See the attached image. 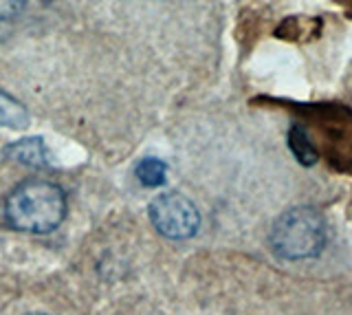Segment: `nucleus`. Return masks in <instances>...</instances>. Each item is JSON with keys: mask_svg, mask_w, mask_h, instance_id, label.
Returning <instances> with one entry per match:
<instances>
[{"mask_svg": "<svg viewBox=\"0 0 352 315\" xmlns=\"http://www.w3.org/2000/svg\"><path fill=\"white\" fill-rule=\"evenodd\" d=\"M150 221L154 230L170 241H187L201 227V214L183 194L165 192L150 203Z\"/></svg>", "mask_w": 352, "mask_h": 315, "instance_id": "7ed1b4c3", "label": "nucleus"}, {"mask_svg": "<svg viewBox=\"0 0 352 315\" xmlns=\"http://www.w3.org/2000/svg\"><path fill=\"white\" fill-rule=\"evenodd\" d=\"M328 227L324 216L311 208L286 210L271 227L269 243L282 260H308L324 252Z\"/></svg>", "mask_w": 352, "mask_h": 315, "instance_id": "f03ea898", "label": "nucleus"}, {"mask_svg": "<svg viewBox=\"0 0 352 315\" xmlns=\"http://www.w3.org/2000/svg\"><path fill=\"white\" fill-rule=\"evenodd\" d=\"M289 146L293 150L295 159L300 161L302 166H313L317 161V150L313 146V141L308 139V133L302 126H293L289 130Z\"/></svg>", "mask_w": 352, "mask_h": 315, "instance_id": "39448f33", "label": "nucleus"}, {"mask_svg": "<svg viewBox=\"0 0 352 315\" xmlns=\"http://www.w3.org/2000/svg\"><path fill=\"white\" fill-rule=\"evenodd\" d=\"M5 155L9 159H16L20 164L31 166V168H49L51 166V159H49V150L44 146V141L38 137H29V139H22L16 141L5 148Z\"/></svg>", "mask_w": 352, "mask_h": 315, "instance_id": "20e7f679", "label": "nucleus"}, {"mask_svg": "<svg viewBox=\"0 0 352 315\" xmlns=\"http://www.w3.org/2000/svg\"><path fill=\"white\" fill-rule=\"evenodd\" d=\"M165 172H168V166L163 164L157 157H148L141 159L137 166V179L143 183L146 188H159L165 183Z\"/></svg>", "mask_w": 352, "mask_h": 315, "instance_id": "423d86ee", "label": "nucleus"}, {"mask_svg": "<svg viewBox=\"0 0 352 315\" xmlns=\"http://www.w3.org/2000/svg\"><path fill=\"white\" fill-rule=\"evenodd\" d=\"M14 126L20 128L27 124V113L18 106V102L11 100L9 95L0 93V126Z\"/></svg>", "mask_w": 352, "mask_h": 315, "instance_id": "0eeeda50", "label": "nucleus"}, {"mask_svg": "<svg viewBox=\"0 0 352 315\" xmlns=\"http://www.w3.org/2000/svg\"><path fill=\"white\" fill-rule=\"evenodd\" d=\"M66 216V197L58 183L29 179L9 192L5 221L11 230L25 234H51Z\"/></svg>", "mask_w": 352, "mask_h": 315, "instance_id": "f257e3e1", "label": "nucleus"}, {"mask_svg": "<svg viewBox=\"0 0 352 315\" xmlns=\"http://www.w3.org/2000/svg\"><path fill=\"white\" fill-rule=\"evenodd\" d=\"M27 315H49V313H27Z\"/></svg>", "mask_w": 352, "mask_h": 315, "instance_id": "1a4fd4ad", "label": "nucleus"}, {"mask_svg": "<svg viewBox=\"0 0 352 315\" xmlns=\"http://www.w3.org/2000/svg\"><path fill=\"white\" fill-rule=\"evenodd\" d=\"M27 0H0V20L16 18L22 9H25Z\"/></svg>", "mask_w": 352, "mask_h": 315, "instance_id": "6e6552de", "label": "nucleus"}]
</instances>
